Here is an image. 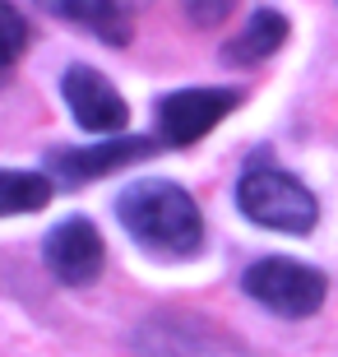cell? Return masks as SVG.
Wrapping results in <instances>:
<instances>
[{
  "label": "cell",
  "instance_id": "11",
  "mask_svg": "<svg viewBox=\"0 0 338 357\" xmlns=\"http://www.w3.org/2000/svg\"><path fill=\"white\" fill-rule=\"evenodd\" d=\"M24 52H28V19L19 5L0 0V70L14 66Z\"/></svg>",
  "mask_w": 338,
  "mask_h": 357
},
{
  "label": "cell",
  "instance_id": "10",
  "mask_svg": "<svg viewBox=\"0 0 338 357\" xmlns=\"http://www.w3.org/2000/svg\"><path fill=\"white\" fill-rule=\"evenodd\" d=\"M52 199V181L42 172H19V167H0V218L10 213H38Z\"/></svg>",
  "mask_w": 338,
  "mask_h": 357
},
{
  "label": "cell",
  "instance_id": "5",
  "mask_svg": "<svg viewBox=\"0 0 338 357\" xmlns=\"http://www.w3.org/2000/svg\"><path fill=\"white\" fill-rule=\"evenodd\" d=\"M61 93H66V107L79 121V130L89 135H121L130 121V107L116 93V84L89 66H70L61 75Z\"/></svg>",
  "mask_w": 338,
  "mask_h": 357
},
{
  "label": "cell",
  "instance_id": "9",
  "mask_svg": "<svg viewBox=\"0 0 338 357\" xmlns=\"http://www.w3.org/2000/svg\"><path fill=\"white\" fill-rule=\"evenodd\" d=\"M283 42H287V19L283 14L278 10H255L250 24L227 42V61H236V66H255V61L273 56Z\"/></svg>",
  "mask_w": 338,
  "mask_h": 357
},
{
  "label": "cell",
  "instance_id": "12",
  "mask_svg": "<svg viewBox=\"0 0 338 357\" xmlns=\"http://www.w3.org/2000/svg\"><path fill=\"white\" fill-rule=\"evenodd\" d=\"M181 10H185V19H190L195 28H213L236 10V0H181Z\"/></svg>",
  "mask_w": 338,
  "mask_h": 357
},
{
  "label": "cell",
  "instance_id": "7",
  "mask_svg": "<svg viewBox=\"0 0 338 357\" xmlns=\"http://www.w3.org/2000/svg\"><path fill=\"white\" fill-rule=\"evenodd\" d=\"M42 260H47V269L61 283L84 288V283H93V278L102 274V237H98V227L89 218H66V223H56L47 232Z\"/></svg>",
  "mask_w": 338,
  "mask_h": 357
},
{
  "label": "cell",
  "instance_id": "8",
  "mask_svg": "<svg viewBox=\"0 0 338 357\" xmlns=\"http://www.w3.org/2000/svg\"><path fill=\"white\" fill-rule=\"evenodd\" d=\"M38 5L47 14H56V19H70V24L89 28L93 38H102V42H130L135 14L148 0H38Z\"/></svg>",
  "mask_w": 338,
  "mask_h": 357
},
{
  "label": "cell",
  "instance_id": "3",
  "mask_svg": "<svg viewBox=\"0 0 338 357\" xmlns=\"http://www.w3.org/2000/svg\"><path fill=\"white\" fill-rule=\"evenodd\" d=\"M246 292L255 297L260 306H269L273 316H287V320H301V316H315L325 306V274L301 260H287V255H269V260H255L246 269Z\"/></svg>",
  "mask_w": 338,
  "mask_h": 357
},
{
  "label": "cell",
  "instance_id": "6",
  "mask_svg": "<svg viewBox=\"0 0 338 357\" xmlns=\"http://www.w3.org/2000/svg\"><path fill=\"white\" fill-rule=\"evenodd\" d=\"M158 153V139H135V135H102L98 144H84V149H56L47 167L61 172L66 181L84 185V181H98L107 172H121L130 162H144Z\"/></svg>",
  "mask_w": 338,
  "mask_h": 357
},
{
  "label": "cell",
  "instance_id": "1",
  "mask_svg": "<svg viewBox=\"0 0 338 357\" xmlns=\"http://www.w3.org/2000/svg\"><path fill=\"white\" fill-rule=\"evenodd\" d=\"M116 218L139 246L162 255H195L204 241V218H199L190 190L162 176H139L116 195Z\"/></svg>",
  "mask_w": 338,
  "mask_h": 357
},
{
  "label": "cell",
  "instance_id": "4",
  "mask_svg": "<svg viewBox=\"0 0 338 357\" xmlns=\"http://www.w3.org/2000/svg\"><path fill=\"white\" fill-rule=\"evenodd\" d=\"M241 98H246L241 89H181V93H167V98L158 102V135H162V144H176V149L199 144L227 112L241 107Z\"/></svg>",
  "mask_w": 338,
  "mask_h": 357
},
{
  "label": "cell",
  "instance_id": "2",
  "mask_svg": "<svg viewBox=\"0 0 338 357\" xmlns=\"http://www.w3.org/2000/svg\"><path fill=\"white\" fill-rule=\"evenodd\" d=\"M236 204H241V213H246L250 223L273 227V232H292V237H301V232H311L320 223L315 195L292 172L273 167L269 153H260L246 167V176L236 185Z\"/></svg>",
  "mask_w": 338,
  "mask_h": 357
}]
</instances>
